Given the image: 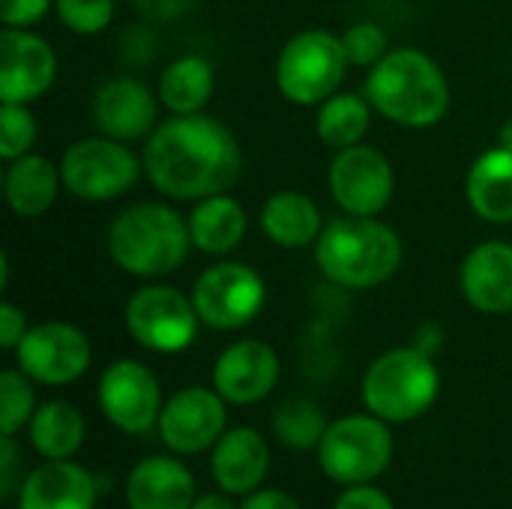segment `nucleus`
Wrapping results in <instances>:
<instances>
[{"label":"nucleus","mask_w":512,"mask_h":509,"mask_svg":"<svg viewBox=\"0 0 512 509\" xmlns=\"http://www.w3.org/2000/svg\"><path fill=\"white\" fill-rule=\"evenodd\" d=\"M144 177L159 195L195 204L240 183L243 150L222 120L171 114L144 141Z\"/></svg>","instance_id":"f257e3e1"},{"label":"nucleus","mask_w":512,"mask_h":509,"mask_svg":"<svg viewBox=\"0 0 512 509\" xmlns=\"http://www.w3.org/2000/svg\"><path fill=\"white\" fill-rule=\"evenodd\" d=\"M12 354L15 366L42 387H66L78 381L93 360L90 339L69 321H45L30 327Z\"/></svg>","instance_id":"f8f14e48"},{"label":"nucleus","mask_w":512,"mask_h":509,"mask_svg":"<svg viewBox=\"0 0 512 509\" xmlns=\"http://www.w3.org/2000/svg\"><path fill=\"white\" fill-rule=\"evenodd\" d=\"M498 147L504 150H512V120H507L501 129H498Z\"/></svg>","instance_id":"79ce46f5"},{"label":"nucleus","mask_w":512,"mask_h":509,"mask_svg":"<svg viewBox=\"0 0 512 509\" xmlns=\"http://www.w3.org/2000/svg\"><path fill=\"white\" fill-rule=\"evenodd\" d=\"M36 135H39V123L30 105L0 102V159L3 162L33 153Z\"/></svg>","instance_id":"7c9ffc66"},{"label":"nucleus","mask_w":512,"mask_h":509,"mask_svg":"<svg viewBox=\"0 0 512 509\" xmlns=\"http://www.w3.org/2000/svg\"><path fill=\"white\" fill-rule=\"evenodd\" d=\"M186 219H189L192 246L213 258L231 255L249 231L246 207L228 192L195 201V207Z\"/></svg>","instance_id":"393cba45"},{"label":"nucleus","mask_w":512,"mask_h":509,"mask_svg":"<svg viewBox=\"0 0 512 509\" xmlns=\"http://www.w3.org/2000/svg\"><path fill=\"white\" fill-rule=\"evenodd\" d=\"M27 315L15 306V303H0V348L3 351H15L18 342L27 333Z\"/></svg>","instance_id":"e433bc0d"},{"label":"nucleus","mask_w":512,"mask_h":509,"mask_svg":"<svg viewBox=\"0 0 512 509\" xmlns=\"http://www.w3.org/2000/svg\"><path fill=\"white\" fill-rule=\"evenodd\" d=\"M213 480L228 495H252L261 489L270 468V447L261 432L249 426L228 429L210 456Z\"/></svg>","instance_id":"6ab92c4d"},{"label":"nucleus","mask_w":512,"mask_h":509,"mask_svg":"<svg viewBox=\"0 0 512 509\" xmlns=\"http://www.w3.org/2000/svg\"><path fill=\"white\" fill-rule=\"evenodd\" d=\"M132 9L150 21V24H168V21H177L183 18L189 9H195L198 0H129Z\"/></svg>","instance_id":"f704fd0d"},{"label":"nucleus","mask_w":512,"mask_h":509,"mask_svg":"<svg viewBox=\"0 0 512 509\" xmlns=\"http://www.w3.org/2000/svg\"><path fill=\"white\" fill-rule=\"evenodd\" d=\"M225 399L210 387H183L177 390L159 414V438L171 453L198 456L225 435L228 411Z\"/></svg>","instance_id":"4468645a"},{"label":"nucleus","mask_w":512,"mask_h":509,"mask_svg":"<svg viewBox=\"0 0 512 509\" xmlns=\"http://www.w3.org/2000/svg\"><path fill=\"white\" fill-rule=\"evenodd\" d=\"M6 282H9V255L3 252L0 255V288H6Z\"/></svg>","instance_id":"37998d69"},{"label":"nucleus","mask_w":512,"mask_h":509,"mask_svg":"<svg viewBox=\"0 0 512 509\" xmlns=\"http://www.w3.org/2000/svg\"><path fill=\"white\" fill-rule=\"evenodd\" d=\"M372 114H375V108L366 99V93H333L330 99H324L318 105L315 135L321 144H327L333 150L354 147L366 138L369 126H372Z\"/></svg>","instance_id":"cd10ccee"},{"label":"nucleus","mask_w":512,"mask_h":509,"mask_svg":"<svg viewBox=\"0 0 512 509\" xmlns=\"http://www.w3.org/2000/svg\"><path fill=\"white\" fill-rule=\"evenodd\" d=\"M33 384L36 381H30L18 366L0 372V435L15 438L36 414L39 405Z\"/></svg>","instance_id":"c756f323"},{"label":"nucleus","mask_w":512,"mask_h":509,"mask_svg":"<svg viewBox=\"0 0 512 509\" xmlns=\"http://www.w3.org/2000/svg\"><path fill=\"white\" fill-rule=\"evenodd\" d=\"M27 435L33 450L45 462L72 459L84 444V417L75 405L63 399L42 402L27 423Z\"/></svg>","instance_id":"bb28decb"},{"label":"nucleus","mask_w":512,"mask_h":509,"mask_svg":"<svg viewBox=\"0 0 512 509\" xmlns=\"http://www.w3.org/2000/svg\"><path fill=\"white\" fill-rule=\"evenodd\" d=\"M198 327L201 318L192 294H183L174 285L150 282L126 303V330L144 351L180 354L195 342Z\"/></svg>","instance_id":"1a4fd4ad"},{"label":"nucleus","mask_w":512,"mask_h":509,"mask_svg":"<svg viewBox=\"0 0 512 509\" xmlns=\"http://www.w3.org/2000/svg\"><path fill=\"white\" fill-rule=\"evenodd\" d=\"M459 291L480 315H510L512 243L486 240L474 246L459 267Z\"/></svg>","instance_id":"a211bd4d"},{"label":"nucleus","mask_w":512,"mask_h":509,"mask_svg":"<svg viewBox=\"0 0 512 509\" xmlns=\"http://www.w3.org/2000/svg\"><path fill=\"white\" fill-rule=\"evenodd\" d=\"M114 267L135 279H165L177 273L192 246L189 219L165 201H138L114 216L105 237Z\"/></svg>","instance_id":"20e7f679"},{"label":"nucleus","mask_w":512,"mask_h":509,"mask_svg":"<svg viewBox=\"0 0 512 509\" xmlns=\"http://www.w3.org/2000/svg\"><path fill=\"white\" fill-rule=\"evenodd\" d=\"M342 45H345L348 63L351 66H360L366 72L375 63H381L384 54L390 51V39H387V33L375 21H357V24H351L342 33Z\"/></svg>","instance_id":"473e14b6"},{"label":"nucleus","mask_w":512,"mask_h":509,"mask_svg":"<svg viewBox=\"0 0 512 509\" xmlns=\"http://www.w3.org/2000/svg\"><path fill=\"white\" fill-rule=\"evenodd\" d=\"M192 509H240V507L228 498V492H222V495L210 492V495H198V498H195V504H192Z\"/></svg>","instance_id":"a19ab883"},{"label":"nucleus","mask_w":512,"mask_h":509,"mask_svg":"<svg viewBox=\"0 0 512 509\" xmlns=\"http://www.w3.org/2000/svg\"><path fill=\"white\" fill-rule=\"evenodd\" d=\"M129 509H192L195 477L171 456L141 459L126 480Z\"/></svg>","instance_id":"aec40b11"},{"label":"nucleus","mask_w":512,"mask_h":509,"mask_svg":"<svg viewBox=\"0 0 512 509\" xmlns=\"http://www.w3.org/2000/svg\"><path fill=\"white\" fill-rule=\"evenodd\" d=\"M240 509H300V504L282 489H258L252 495H243Z\"/></svg>","instance_id":"4c0bfd02"},{"label":"nucleus","mask_w":512,"mask_h":509,"mask_svg":"<svg viewBox=\"0 0 512 509\" xmlns=\"http://www.w3.org/2000/svg\"><path fill=\"white\" fill-rule=\"evenodd\" d=\"M441 393V372L435 357L414 345L390 348L375 357L363 375L366 411L384 423H411L423 417Z\"/></svg>","instance_id":"39448f33"},{"label":"nucleus","mask_w":512,"mask_h":509,"mask_svg":"<svg viewBox=\"0 0 512 509\" xmlns=\"http://www.w3.org/2000/svg\"><path fill=\"white\" fill-rule=\"evenodd\" d=\"M0 492L3 498L12 492V483H15V441L9 435H0Z\"/></svg>","instance_id":"58836bf2"},{"label":"nucleus","mask_w":512,"mask_h":509,"mask_svg":"<svg viewBox=\"0 0 512 509\" xmlns=\"http://www.w3.org/2000/svg\"><path fill=\"white\" fill-rule=\"evenodd\" d=\"M465 198L474 216L492 225L512 222V150L492 147L480 153L465 180Z\"/></svg>","instance_id":"b1692460"},{"label":"nucleus","mask_w":512,"mask_h":509,"mask_svg":"<svg viewBox=\"0 0 512 509\" xmlns=\"http://www.w3.org/2000/svg\"><path fill=\"white\" fill-rule=\"evenodd\" d=\"M96 399L105 420L126 435H147L156 429L165 405L153 369L141 360H114L105 366L99 375Z\"/></svg>","instance_id":"ddd939ff"},{"label":"nucleus","mask_w":512,"mask_h":509,"mask_svg":"<svg viewBox=\"0 0 512 509\" xmlns=\"http://www.w3.org/2000/svg\"><path fill=\"white\" fill-rule=\"evenodd\" d=\"M402 237L378 216L342 213L330 219L315 243L318 270L345 291H372L402 267Z\"/></svg>","instance_id":"7ed1b4c3"},{"label":"nucleus","mask_w":512,"mask_h":509,"mask_svg":"<svg viewBox=\"0 0 512 509\" xmlns=\"http://www.w3.org/2000/svg\"><path fill=\"white\" fill-rule=\"evenodd\" d=\"M417 351H423V354H429V357H435L438 351H441V345H444V330L438 327V324H432V321H426L420 330H417V336H414V342H411Z\"/></svg>","instance_id":"ea45409f"},{"label":"nucleus","mask_w":512,"mask_h":509,"mask_svg":"<svg viewBox=\"0 0 512 509\" xmlns=\"http://www.w3.org/2000/svg\"><path fill=\"white\" fill-rule=\"evenodd\" d=\"M96 480L72 459L45 462L27 474L18 492V509H93Z\"/></svg>","instance_id":"412c9836"},{"label":"nucleus","mask_w":512,"mask_h":509,"mask_svg":"<svg viewBox=\"0 0 512 509\" xmlns=\"http://www.w3.org/2000/svg\"><path fill=\"white\" fill-rule=\"evenodd\" d=\"M372 108L405 129H429L450 111V81L444 69L420 48H390L366 72L363 84Z\"/></svg>","instance_id":"f03ea898"},{"label":"nucleus","mask_w":512,"mask_h":509,"mask_svg":"<svg viewBox=\"0 0 512 509\" xmlns=\"http://www.w3.org/2000/svg\"><path fill=\"white\" fill-rule=\"evenodd\" d=\"M60 24L75 36H96L114 24L117 0H54Z\"/></svg>","instance_id":"2f4dec72"},{"label":"nucleus","mask_w":512,"mask_h":509,"mask_svg":"<svg viewBox=\"0 0 512 509\" xmlns=\"http://www.w3.org/2000/svg\"><path fill=\"white\" fill-rule=\"evenodd\" d=\"M327 417L312 399H285L273 411V435L279 438L282 447L294 453L318 450L324 432H327Z\"/></svg>","instance_id":"c85d7f7f"},{"label":"nucleus","mask_w":512,"mask_h":509,"mask_svg":"<svg viewBox=\"0 0 512 509\" xmlns=\"http://www.w3.org/2000/svg\"><path fill=\"white\" fill-rule=\"evenodd\" d=\"M348 66L342 36L324 27H309L282 45L276 57V87L291 105L318 108L339 93Z\"/></svg>","instance_id":"423d86ee"},{"label":"nucleus","mask_w":512,"mask_h":509,"mask_svg":"<svg viewBox=\"0 0 512 509\" xmlns=\"http://www.w3.org/2000/svg\"><path fill=\"white\" fill-rule=\"evenodd\" d=\"M330 198L342 213L351 216H381L396 192L393 162L372 144H354L336 150L327 168Z\"/></svg>","instance_id":"9b49d317"},{"label":"nucleus","mask_w":512,"mask_h":509,"mask_svg":"<svg viewBox=\"0 0 512 509\" xmlns=\"http://www.w3.org/2000/svg\"><path fill=\"white\" fill-rule=\"evenodd\" d=\"M192 303L204 327L231 333L261 315L267 303V285L255 267L243 261H219L195 279Z\"/></svg>","instance_id":"9d476101"},{"label":"nucleus","mask_w":512,"mask_h":509,"mask_svg":"<svg viewBox=\"0 0 512 509\" xmlns=\"http://www.w3.org/2000/svg\"><path fill=\"white\" fill-rule=\"evenodd\" d=\"M0 189H3L6 207L15 216L39 219L54 207V201L63 189L60 165H54L48 156H39V153L18 156V159L6 162Z\"/></svg>","instance_id":"5701e85b"},{"label":"nucleus","mask_w":512,"mask_h":509,"mask_svg":"<svg viewBox=\"0 0 512 509\" xmlns=\"http://www.w3.org/2000/svg\"><path fill=\"white\" fill-rule=\"evenodd\" d=\"M321 471L339 486L378 480L393 462V432L375 414H348L327 426L318 444Z\"/></svg>","instance_id":"6e6552de"},{"label":"nucleus","mask_w":512,"mask_h":509,"mask_svg":"<svg viewBox=\"0 0 512 509\" xmlns=\"http://www.w3.org/2000/svg\"><path fill=\"white\" fill-rule=\"evenodd\" d=\"M333 509H396L393 501L387 498V492L375 489L372 483H363V486H348L339 498Z\"/></svg>","instance_id":"c9c22d12"},{"label":"nucleus","mask_w":512,"mask_h":509,"mask_svg":"<svg viewBox=\"0 0 512 509\" xmlns=\"http://www.w3.org/2000/svg\"><path fill=\"white\" fill-rule=\"evenodd\" d=\"M216 90V69L201 54L174 57L159 75L156 93L171 114H201Z\"/></svg>","instance_id":"a878e982"},{"label":"nucleus","mask_w":512,"mask_h":509,"mask_svg":"<svg viewBox=\"0 0 512 509\" xmlns=\"http://www.w3.org/2000/svg\"><path fill=\"white\" fill-rule=\"evenodd\" d=\"M279 384V357L261 339H240L228 345L213 363V390L228 405H258Z\"/></svg>","instance_id":"f3484780"},{"label":"nucleus","mask_w":512,"mask_h":509,"mask_svg":"<svg viewBox=\"0 0 512 509\" xmlns=\"http://www.w3.org/2000/svg\"><path fill=\"white\" fill-rule=\"evenodd\" d=\"M57 78L51 42L30 27H3L0 33V102L30 105L42 99Z\"/></svg>","instance_id":"2eb2a0df"},{"label":"nucleus","mask_w":512,"mask_h":509,"mask_svg":"<svg viewBox=\"0 0 512 509\" xmlns=\"http://www.w3.org/2000/svg\"><path fill=\"white\" fill-rule=\"evenodd\" d=\"M261 234L279 249H309L318 243L324 231L321 207L300 189H279L273 192L258 210Z\"/></svg>","instance_id":"4be33fe9"},{"label":"nucleus","mask_w":512,"mask_h":509,"mask_svg":"<svg viewBox=\"0 0 512 509\" xmlns=\"http://www.w3.org/2000/svg\"><path fill=\"white\" fill-rule=\"evenodd\" d=\"M48 9H54V0H0V21L3 27H33Z\"/></svg>","instance_id":"72a5a7b5"},{"label":"nucleus","mask_w":512,"mask_h":509,"mask_svg":"<svg viewBox=\"0 0 512 509\" xmlns=\"http://www.w3.org/2000/svg\"><path fill=\"white\" fill-rule=\"evenodd\" d=\"M57 165L63 189L84 204H108L126 195L144 174V159H138L126 141L102 132L69 144Z\"/></svg>","instance_id":"0eeeda50"},{"label":"nucleus","mask_w":512,"mask_h":509,"mask_svg":"<svg viewBox=\"0 0 512 509\" xmlns=\"http://www.w3.org/2000/svg\"><path fill=\"white\" fill-rule=\"evenodd\" d=\"M159 93L135 75H114L93 96V123L117 141H147L159 126Z\"/></svg>","instance_id":"dca6fc26"}]
</instances>
